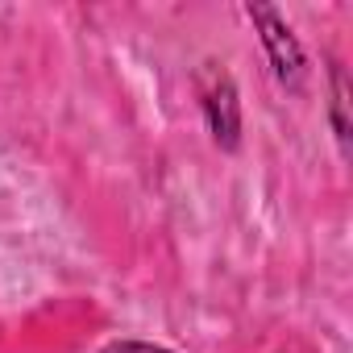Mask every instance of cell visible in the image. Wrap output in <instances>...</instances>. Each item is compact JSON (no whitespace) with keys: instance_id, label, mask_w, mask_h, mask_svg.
I'll use <instances>...</instances> for the list:
<instances>
[{"instance_id":"obj_1","label":"cell","mask_w":353,"mask_h":353,"mask_svg":"<svg viewBox=\"0 0 353 353\" xmlns=\"http://www.w3.org/2000/svg\"><path fill=\"white\" fill-rule=\"evenodd\" d=\"M200 96H204V112H208V125H212V137L233 150L237 137H241V108H237V88L233 79L216 67V63H204L200 71Z\"/></svg>"},{"instance_id":"obj_2","label":"cell","mask_w":353,"mask_h":353,"mask_svg":"<svg viewBox=\"0 0 353 353\" xmlns=\"http://www.w3.org/2000/svg\"><path fill=\"white\" fill-rule=\"evenodd\" d=\"M250 17H254V26L262 30V46L270 50L274 75H279L283 83L299 88V79H303V50H299L295 34L283 26V17H279L270 5H250Z\"/></svg>"},{"instance_id":"obj_3","label":"cell","mask_w":353,"mask_h":353,"mask_svg":"<svg viewBox=\"0 0 353 353\" xmlns=\"http://www.w3.org/2000/svg\"><path fill=\"white\" fill-rule=\"evenodd\" d=\"M100 353H170V349H158V345H145V341H112Z\"/></svg>"}]
</instances>
